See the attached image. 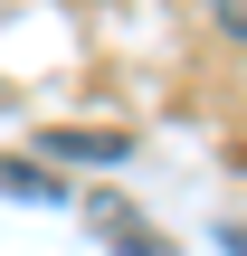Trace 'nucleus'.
Listing matches in <instances>:
<instances>
[{"label": "nucleus", "instance_id": "20e7f679", "mask_svg": "<svg viewBox=\"0 0 247 256\" xmlns=\"http://www.w3.org/2000/svg\"><path fill=\"white\" fill-rule=\"evenodd\" d=\"M200 10H209V19H219V28H228V38L247 48V0H200Z\"/></svg>", "mask_w": 247, "mask_h": 256}, {"label": "nucleus", "instance_id": "f03ea898", "mask_svg": "<svg viewBox=\"0 0 247 256\" xmlns=\"http://www.w3.org/2000/svg\"><path fill=\"white\" fill-rule=\"evenodd\" d=\"M48 152H57V162H124L133 142H124V133H48Z\"/></svg>", "mask_w": 247, "mask_h": 256}, {"label": "nucleus", "instance_id": "f257e3e1", "mask_svg": "<svg viewBox=\"0 0 247 256\" xmlns=\"http://www.w3.org/2000/svg\"><path fill=\"white\" fill-rule=\"evenodd\" d=\"M86 228H105V238H114V256H171V238H162L133 200H114V190H95V200H86Z\"/></svg>", "mask_w": 247, "mask_h": 256}, {"label": "nucleus", "instance_id": "7ed1b4c3", "mask_svg": "<svg viewBox=\"0 0 247 256\" xmlns=\"http://www.w3.org/2000/svg\"><path fill=\"white\" fill-rule=\"evenodd\" d=\"M0 190H19V200H57V180H38L29 162H0Z\"/></svg>", "mask_w": 247, "mask_h": 256}]
</instances>
